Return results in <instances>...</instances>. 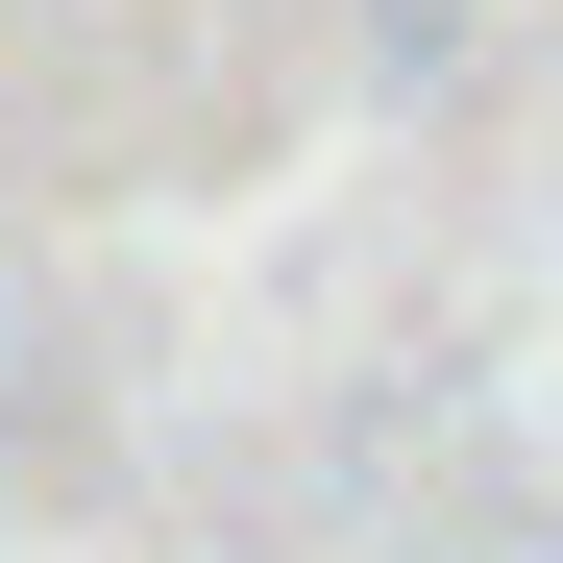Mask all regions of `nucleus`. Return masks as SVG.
Segmentation results:
<instances>
[]
</instances>
